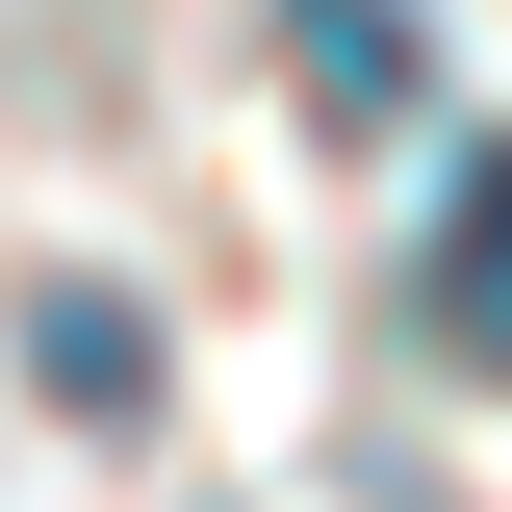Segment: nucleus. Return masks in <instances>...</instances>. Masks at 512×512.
<instances>
[{"instance_id":"nucleus-1","label":"nucleus","mask_w":512,"mask_h":512,"mask_svg":"<svg viewBox=\"0 0 512 512\" xmlns=\"http://www.w3.org/2000/svg\"><path fill=\"white\" fill-rule=\"evenodd\" d=\"M308 103L333 128H410L436 103V26H410V0H308Z\"/></svg>"}]
</instances>
